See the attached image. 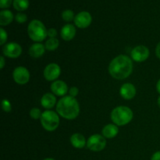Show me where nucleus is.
<instances>
[{
	"label": "nucleus",
	"mask_w": 160,
	"mask_h": 160,
	"mask_svg": "<svg viewBox=\"0 0 160 160\" xmlns=\"http://www.w3.org/2000/svg\"><path fill=\"white\" fill-rule=\"evenodd\" d=\"M12 2H13L12 0H0V8L1 9L9 8Z\"/></svg>",
	"instance_id": "obj_27"
},
{
	"label": "nucleus",
	"mask_w": 160,
	"mask_h": 160,
	"mask_svg": "<svg viewBox=\"0 0 160 160\" xmlns=\"http://www.w3.org/2000/svg\"><path fill=\"white\" fill-rule=\"evenodd\" d=\"M13 13L9 9H2L0 12V25L2 27L7 26L13 20Z\"/></svg>",
	"instance_id": "obj_19"
},
{
	"label": "nucleus",
	"mask_w": 160,
	"mask_h": 160,
	"mask_svg": "<svg viewBox=\"0 0 160 160\" xmlns=\"http://www.w3.org/2000/svg\"><path fill=\"white\" fill-rule=\"evenodd\" d=\"M62 18L66 22H70L72 20H74V12L71 9H66V10L62 11Z\"/></svg>",
	"instance_id": "obj_22"
},
{
	"label": "nucleus",
	"mask_w": 160,
	"mask_h": 160,
	"mask_svg": "<svg viewBox=\"0 0 160 160\" xmlns=\"http://www.w3.org/2000/svg\"><path fill=\"white\" fill-rule=\"evenodd\" d=\"M134 114L131 108L128 106H117L111 112V120L117 126H124L132 120Z\"/></svg>",
	"instance_id": "obj_3"
},
{
	"label": "nucleus",
	"mask_w": 160,
	"mask_h": 160,
	"mask_svg": "<svg viewBox=\"0 0 160 160\" xmlns=\"http://www.w3.org/2000/svg\"><path fill=\"white\" fill-rule=\"evenodd\" d=\"M56 112L66 120H74L80 113L79 102L70 95L63 96L56 104Z\"/></svg>",
	"instance_id": "obj_2"
},
{
	"label": "nucleus",
	"mask_w": 160,
	"mask_h": 160,
	"mask_svg": "<svg viewBox=\"0 0 160 160\" xmlns=\"http://www.w3.org/2000/svg\"><path fill=\"white\" fill-rule=\"evenodd\" d=\"M76 35V28L75 26L70 23L65 24L60 31V36L64 41H71L72 39L74 38Z\"/></svg>",
	"instance_id": "obj_14"
},
{
	"label": "nucleus",
	"mask_w": 160,
	"mask_h": 160,
	"mask_svg": "<svg viewBox=\"0 0 160 160\" xmlns=\"http://www.w3.org/2000/svg\"><path fill=\"white\" fill-rule=\"evenodd\" d=\"M61 73V68L58 64L49 63L44 69V78L48 81H55L57 80Z\"/></svg>",
	"instance_id": "obj_9"
},
{
	"label": "nucleus",
	"mask_w": 160,
	"mask_h": 160,
	"mask_svg": "<svg viewBox=\"0 0 160 160\" xmlns=\"http://www.w3.org/2000/svg\"><path fill=\"white\" fill-rule=\"evenodd\" d=\"M132 59L125 55H120L115 57L109 65V73L114 79H126L132 73Z\"/></svg>",
	"instance_id": "obj_1"
},
{
	"label": "nucleus",
	"mask_w": 160,
	"mask_h": 160,
	"mask_svg": "<svg viewBox=\"0 0 160 160\" xmlns=\"http://www.w3.org/2000/svg\"><path fill=\"white\" fill-rule=\"evenodd\" d=\"M40 121L42 128L45 131L52 132L57 129L60 120H59V114L57 112L48 109L42 112Z\"/></svg>",
	"instance_id": "obj_5"
},
{
	"label": "nucleus",
	"mask_w": 160,
	"mask_h": 160,
	"mask_svg": "<svg viewBox=\"0 0 160 160\" xmlns=\"http://www.w3.org/2000/svg\"><path fill=\"white\" fill-rule=\"evenodd\" d=\"M156 56H157V57L160 59V42L158 43V45H156Z\"/></svg>",
	"instance_id": "obj_32"
},
{
	"label": "nucleus",
	"mask_w": 160,
	"mask_h": 160,
	"mask_svg": "<svg viewBox=\"0 0 160 160\" xmlns=\"http://www.w3.org/2000/svg\"><path fill=\"white\" fill-rule=\"evenodd\" d=\"M151 160H160V151L156 152L152 156Z\"/></svg>",
	"instance_id": "obj_30"
},
{
	"label": "nucleus",
	"mask_w": 160,
	"mask_h": 160,
	"mask_svg": "<svg viewBox=\"0 0 160 160\" xmlns=\"http://www.w3.org/2000/svg\"><path fill=\"white\" fill-rule=\"evenodd\" d=\"M2 109L6 112H9L12 110V105H11L10 102L6 98L2 100Z\"/></svg>",
	"instance_id": "obj_24"
},
{
	"label": "nucleus",
	"mask_w": 160,
	"mask_h": 160,
	"mask_svg": "<svg viewBox=\"0 0 160 160\" xmlns=\"http://www.w3.org/2000/svg\"><path fill=\"white\" fill-rule=\"evenodd\" d=\"M137 90L134 84L131 83H125L120 87V94L123 98L126 100H131L136 95Z\"/></svg>",
	"instance_id": "obj_13"
},
{
	"label": "nucleus",
	"mask_w": 160,
	"mask_h": 160,
	"mask_svg": "<svg viewBox=\"0 0 160 160\" xmlns=\"http://www.w3.org/2000/svg\"><path fill=\"white\" fill-rule=\"evenodd\" d=\"M14 9L19 12L24 11L29 7V1L28 0H13L12 2Z\"/></svg>",
	"instance_id": "obj_20"
},
{
	"label": "nucleus",
	"mask_w": 160,
	"mask_h": 160,
	"mask_svg": "<svg viewBox=\"0 0 160 160\" xmlns=\"http://www.w3.org/2000/svg\"><path fill=\"white\" fill-rule=\"evenodd\" d=\"M102 133L103 137H105L106 138H113L119 133L118 126L114 123H109L103 128Z\"/></svg>",
	"instance_id": "obj_18"
},
{
	"label": "nucleus",
	"mask_w": 160,
	"mask_h": 160,
	"mask_svg": "<svg viewBox=\"0 0 160 160\" xmlns=\"http://www.w3.org/2000/svg\"><path fill=\"white\" fill-rule=\"evenodd\" d=\"M2 52L6 57L16 59L21 55L22 48L17 42H9L3 46Z\"/></svg>",
	"instance_id": "obj_10"
},
{
	"label": "nucleus",
	"mask_w": 160,
	"mask_h": 160,
	"mask_svg": "<svg viewBox=\"0 0 160 160\" xmlns=\"http://www.w3.org/2000/svg\"><path fill=\"white\" fill-rule=\"evenodd\" d=\"M157 104H158V106H159V107L160 108V95H159V98H158V99H157Z\"/></svg>",
	"instance_id": "obj_34"
},
{
	"label": "nucleus",
	"mask_w": 160,
	"mask_h": 160,
	"mask_svg": "<svg viewBox=\"0 0 160 160\" xmlns=\"http://www.w3.org/2000/svg\"><path fill=\"white\" fill-rule=\"evenodd\" d=\"M43 160H55V159H52V158H46V159H45Z\"/></svg>",
	"instance_id": "obj_35"
},
{
	"label": "nucleus",
	"mask_w": 160,
	"mask_h": 160,
	"mask_svg": "<svg viewBox=\"0 0 160 160\" xmlns=\"http://www.w3.org/2000/svg\"><path fill=\"white\" fill-rule=\"evenodd\" d=\"M0 45H4L6 44V41H7V37H8V34L7 32L3 29L2 28H0Z\"/></svg>",
	"instance_id": "obj_26"
},
{
	"label": "nucleus",
	"mask_w": 160,
	"mask_h": 160,
	"mask_svg": "<svg viewBox=\"0 0 160 160\" xmlns=\"http://www.w3.org/2000/svg\"><path fill=\"white\" fill-rule=\"evenodd\" d=\"M15 20L17 23H23L28 20V17L26 14L23 12H17L15 16Z\"/></svg>",
	"instance_id": "obj_25"
},
{
	"label": "nucleus",
	"mask_w": 160,
	"mask_h": 160,
	"mask_svg": "<svg viewBox=\"0 0 160 160\" xmlns=\"http://www.w3.org/2000/svg\"><path fill=\"white\" fill-rule=\"evenodd\" d=\"M156 90H157L158 93L160 95V79L156 83Z\"/></svg>",
	"instance_id": "obj_33"
},
{
	"label": "nucleus",
	"mask_w": 160,
	"mask_h": 160,
	"mask_svg": "<svg viewBox=\"0 0 160 160\" xmlns=\"http://www.w3.org/2000/svg\"><path fill=\"white\" fill-rule=\"evenodd\" d=\"M50 88H51L52 92L56 96H66L67 93H68L69 92L67 84L64 81H60V80H56V81H53Z\"/></svg>",
	"instance_id": "obj_12"
},
{
	"label": "nucleus",
	"mask_w": 160,
	"mask_h": 160,
	"mask_svg": "<svg viewBox=\"0 0 160 160\" xmlns=\"http://www.w3.org/2000/svg\"><path fill=\"white\" fill-rule=\"evenodd\" d=\"M30 117H31L34 120H38V119H41V117L42 115V112L38 108H33L30 110Z\"/></svg>",
	"instance_id": "obj_23"
},
{
	"label": "nucleus",
	"mask_w": 160,
	"mask_h": 160,
	"mask_svg": "<svg viewBox=\"0 0 160 160\" xmlns=\"http://www.w3.org/2000/svg\"><path fill=\"white\" fill-rule=\"evenodd\" d=\"M48 37H49V38H56L57 35V31H56L55 28H49L48 30Z\"/></svg>",
	"instance_id": "obj_29"
},
{
	"label": "nucleus",
	"mask_w": 160,
	"mask_h": 160,
	"mask_svg": "<svg viewBox=\"0 0 160 160\" xmlns=\"http://www.w3.org/2000/svg\"><path fill=\"white\" fill-rule=\"evenodd\" d=\"M78 93H79V89H78V87L73 86V87H71L69 89V95L73 97V98H75L78 95Z\"/></svg>",
	"instance_id": "obj_28"
},
{
	"label": "nucleus",
	"mask_w": 160,
	"mask_h": 160,
	"mask_svg": "<svg viewBox=\"0 0 160 160\" xmlns=\"http://www.w3.org/2000/svg\"><path fill=\"white\" fill-rule=\"evenodd\" d=\"M45 46L40 42H36L31 45L29 48V54L33 58H40L45 54Z\"/></svg>",
	"instance_id": "obj_17"
},
{
	"label": "nucleus",
	"mask_w": 160,
	"mask_h": 160,
	"mask_svg": "<svg viewBox=\"0 0 160 160\" xmlns=\"http://www.w3.org/2000/svg\"><path fill=\"white\" fill-rule=\"evenodd\" d=\"M48 30L44 23L39 20H33L29 23L28 27V36L35 42H42L48 36Z\"/></svg>",
	"instance_id": "obj_4"
},
{
	"label": "nucleus",
	"mask_w": 160,
	"mask_h": 160,
	"mask_svg": "<svg viewBox=\"0 0 160 160\" xmlns=\"http://www.w3.org/2000/svg\"><path fill=\"white\" fill-rule=\"evenodd\" d=\"M74 23L78 28H88L90 26L92 21V17L90 12H87V11H82L80 12L75 16L74 18Z\"/></svg>",
	"instance_id": "obj_11"
},
{
	"label": "nucleus",
	"mask_w": 160,
	"mask_h": 160,
	"mask_svg": "<svg viewBox=\"0 0 160 160\" xmlns=\"http://www.w3.org/2000/svg\"><path fill=\"white\" fill-rule=\"evenodd\" d=\"M56 104V97L53 93H45L41 98V105L47 110L52 109Z\"/></svg>",
	"instance_id": "obj_15"
},
{
	"label": "nucleus",
	"mask_w": 160,
	"mask_h": 160,
	"mask_svg": "<svg viewBox=\"0 0 160 160\" xmlns=\"http://www.w3.org/2000/svg\"><path fill=\"white\" fill-rule=\"evenodd\" d=\"M5 64H6L5 58H4V56H2L1 57H0V69H1V70H2V69L4 68Z\"/></svg>",
	"instance_id": "obj_31"
},
{
	"label": "nucleus",
	"mask_w": 160,
	"mask_h": 160,
	"mask_svg": "<svg viewBox=\"0 0 160 160\" xmlns=\"http://www.w3.org/2000/svg\"><path fill=\"white\" fill-rule=\"evenodd\" d=\"M59 45V41L56 38H48L45 44L46 50L48 51H55L58 48Z\"/></svg>",
	"instance_id": "obj_21"
},
{
	"label": "nucleus",
	"mask_w": 160,
	"mask_h": 160,
	"mask_svg": "<svg viewBox=\"0 0 160 160\" xmlns=\"http://www.w3.org/2000/svg\"><path fill=\"white\" fill-rule=\"evenodd\" d=\"M70 141L73 147H74L75 148H78V149L83 148L84 147H85V145H87L86 138L83 134H79V133H75V134H72Z\"/></svg>",
	"instance_id": "obj_16"
},
{
	"label": "nucleus",
	"mask_w": 160,
	"mask_h": 160,
	"mask_svg": "<svg viewBox=\"0 0 160 160\" xmlns=\"http://www.w3.org/2000/svg\"><path fill=\"white\" fill-rule=\"evenodd\" d=\"M30 72L26 67H17L12 72V78L17 84L23 85L30 81Z\"/></svg>",
	"instance_id": "obj_7"
},
{
	"label": "nucleus",
	"mask_w": 160,
	"mask_h": 160,
	"mask_svg": "<svg viewBox=\"0 0 160 160\" xmlns=\"http://www.w3.org/2000/svg\"><path fill=\"white\" fill-rule=\"evenodd\" d=\"M149 49L145 45H138L131 50V56L132 60L138 62H142L149 57Z\"/></svg>",
	"instance_id": "obj_8"
},
{
	"label": "nucleus",
	"mask_w": 160,
	"mask_h": 160,
	"mask_svg": "<svg viewBox=\"0 0 160 160\" xmlns=\"http://www.w3.org/2000/svg\"><path fill=\"white\" fill-rule=\"evenodd\" d=\"M86 146L92 152H101L106 148V138L100 134H92L87 140Z\"/></svg>",
	"instance_id": "obj_6"
}]
</instances>
